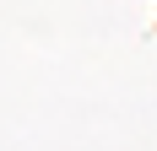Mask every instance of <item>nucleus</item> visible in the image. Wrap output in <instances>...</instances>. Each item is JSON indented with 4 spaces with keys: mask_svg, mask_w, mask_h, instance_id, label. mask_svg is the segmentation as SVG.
I'll use <instances>...</instances> for the list:
<instances>
[]
</instances>
